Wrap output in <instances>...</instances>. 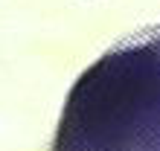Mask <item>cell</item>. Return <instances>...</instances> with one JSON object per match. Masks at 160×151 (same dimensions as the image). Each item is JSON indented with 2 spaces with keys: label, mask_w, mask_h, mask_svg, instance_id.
Masks as SVG:
<instances>
[{
  "label": "cell",
  "mask_w": 160,
  "mask_h": 151,
  "mask_svg": "<svg viewBox=\"0 0 160 151\" xmlns=\"http://www.w3.org/2000/svg\"><path fill=\"white\" fill-rule=\"evenodd\" d=\"M55 151H160V46L90 73L67 99Z\"/></svg>",
  "instance_id": "cell-1"
}]
</instances>
